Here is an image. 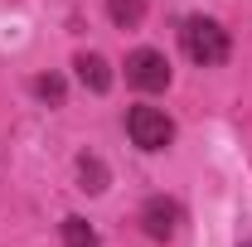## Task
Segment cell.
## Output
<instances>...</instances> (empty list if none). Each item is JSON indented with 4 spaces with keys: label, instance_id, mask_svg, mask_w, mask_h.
Segmentation results:
<instances>
[{
    "label": "cell",
    "instance_id": "cell-5",
    "mask_svg": "<svg viewBox=\"0 0 252 247\" xmlns=\"http://www.w3.org/2000/svg\"><path fill=\"white\" fill-rule=\"evenodd\" d=\"M73 68H78L83 88H93V93H107V88H112V68H107V59H102V54H78V59H73Z\"/></svg>",
    "mask_w": 252,
    "mask_h": 247
},
{
    "label": "cell",
    "instance_id": "cell-1",
    "mask_svg": "<svg viewBox=\"0 0 252 247\" xmlns=\"http://www.w3.org/2000/svg\"><path fill=\"white\" fill-rule=\"evenodd\" d=\"M180 39H185V54L199 63V68H219V63L228 59V34H223L219 20H204V15H194V20H185Z\"/></svg>",
    "mask_w": 252,
    "mask_h": 247
},
{
    "label": "cell",
    "instance_id": "cell-9",
    "mask_svg": "<svg viewBox=\"0 0 252 247\" xmlns=\"http://www.w3.org/2000/svg\"><path fill=\"white\" fill-rule=\"evenodd\" d=\"M34 93L44 97V102H63V78H54V73H44V78H34Z\"/></svg>",
    "mask_w": 252,
    "mask_h": 247
},
{
    "label": "cell",
    "instance_id": "cell-8",
    "mask_svg": "<svg viewBox=\"0 0 252 247\" xmlns=\"http://www.w3.org/2000/svg\"><path fill=\"white\" fill-rule=\"evenodd\" d=\"M78 180H83L88 194H102V189H107V170H102V160L83 155V160H78Z\"/></svg>",
    "mask_w": 252,
    "mask_h": 247
},
{
    "label": "cell",
    "instance_id": "cell-4",
    "mask_svg": "<svg viewBox=\"0 0 252 247\" xmlns=\"http://www.w3.org/2000/svg\"><path fill=\"white\" fill-rule=\"evenodd\" d=\"M141 223H146V233H151L156 243H170V238L180 233L185 214H180V204H175V199H151V204L141 209Z\"/></svg>",
    "mask_w": 252,
    "mask_h": 247
},
{
    "label": "cell",
    "instance_id": "cell-2",
    "mask_svg": "<svg viewBox=\"0 0 252 247\" xmlns=\"http://www.w3.org/2000/svg\"><path fill=\"white\" fill-rule=\"evenodd\" d=\"M126 131H131V141H136L141 151H165V146L175 141V122H170L160 107H131Z\"/></svg>",
    "mask_w": 252,
    "mask_h": 247
},
{
    "label": "cell",
    "instance_id": "cell-3",
    "mask_svg": "<svg viewBox=\"0 0 252 247\" xmlns=\"http://www.w3.org/2000/svg\"><path fill=\"white\" fill-rule=\"evenodd\" d=\"M126 83L141 88V93H160V88H170V59L156 54V49H136V54L126 59Z\"/></svg>",
    "mask_w": 252,
    "mask_h": 247
},
{
    "label": "cell",
    "instance_id": "cell-6",
    "mask_svg": "<svg viewBox=\"0 0 252 247\" xmlns=\"http://www.w3.org/2000/svg\"><path fill=\"white\" fill-rule=\"evenodd\" d=\"M107 15H112V25L136 30V25L146 20V0H107Z\"/></svg>",
    "mask_w": 252,
    "mask_h": 247
},
{
    "label": "cell",
    "instance_id": "cell-7",
    "mask_svg": "<svg viewBox=\"0 0 252 247\" xmlns=\"http://www.w3.org/2000/svg\"><path fill=\"white\" fill-rule=\"evenodd\" d=\"M63 247H97V233L88 218H63Z\"/></svg>",
    "mask_w": 252,
    "mask_h": 247
}]
</instances>
